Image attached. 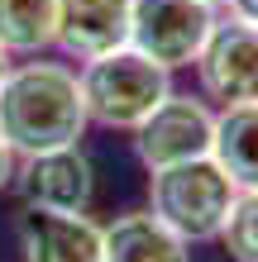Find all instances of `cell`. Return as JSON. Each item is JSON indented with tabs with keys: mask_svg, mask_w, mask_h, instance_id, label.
I'll use <instances>...</instances> for the list:
<instances>
[{
	"mask_svg": "<svg viewBox=\"0 0 258 262\" xmlns=\"http://www.w3.org/2000/svg\"><path fill=\"white\" fill-rule=\"evenodd\" d=\"M225 5H230L234 19H244V24H253V29H258V0H225Z\"/></svg>",
	"mask_w": 258,
	"mask_h": 262,
	"instance_id": "15",
	"label": "cell"
},
{
	"mask_svg": "<svg viewBox=\"0 0 258 262\" xmlns=\"http://www.w3.org/2000/svg\"><path fill=\"white\" fill-rule=\"evenodd\" d=\"M91 115L82 100V76L67 62H19L0 81V138L14 158L53 148H77Z\"/></svg>",
	"mask_w": 258,
	"mask_h": 262,
	"instance_id": "1",
	"label": "cell"
},
{
	"mask_svg": "<svg viewBox=\"0 0 258 262\" xmlns=\"http://www.w3.org/2000/svg\"><path fill=\"white\" fill-rule=\"evenodd\" d=\"M57 38V0H0V43L10 53H43Z\"/></svg>",
	"mask_w": 258,
	"mask_h": 262,
	"instance_id": "12",
	"label": "cell"
},
{
	"mask_svg": "<svg viewBox=\"0 0 258 262\" xmlns=\"http://www.w3.org/2000/svg\"><path fill=\"white\" fill-rule=\"evenodd\" d=\"M210 158L234 181V191H258V105H230L215 115Z\"/></svg>",
	"mask_w": 258,
	"mask_h": 262,
	"instance_id": "11",
	"label": "cell"
},
{
	"mask_svg": "<svg viewBox=\"0 0 258 262\" xmlns=\"http://www.w3.org/2000/svg\"><path fill=\"white\" fill-rule=\"evenodd\" d=\"M14 186H19L24 205L86 214L91 195H96V172H91V158L82 148H53L14 167Z\"/></svg>",
	"mask_w": 258,
	"mask_h": 262,
	"instance_id": "7",
	"label": "cell"
},
{
	"mask_svg": "<svg viewBox=\"0 0 258 262\" xmlns=\"http://www.w3.org/2000/svg\"><path fill=\"white\" fill-rule=\"evenodd\" d=\"M172 72H163L158 62H148L134 48H115L105 57H91L82 67V100L86 115L105 129H125L134 134L163 100L172 96Z\"/></svg>",
	"mask_w": 258,
	"mask_h": 262,
	"instance_id": "2",
	"label": "cell"
},
{
	"mask_svg": "<svg viewBox=\"0 0 258 262\" xmlns=\"http://www.w3.org/2000/svg\"><path fill=\"white\" fill-rule=\"evenodd\" d=\"M210 143H215V115H210V105L191 100V96H177V91L134 129V152H139V162L148 172L210 158Z\"/></svg>",
	"mask_w": 258,
	"mask_h": 262,
	"instance_id": "5",
	"label": "cell"
},
{
	"mask_svg": "<svg viewBox=\"0 0 258 262\" xmlns=\"http://www.w3.org/2000/svg\"><path fill=\"white\" fill-rule=\"evenodd\" d=\"M14 167H19V162H14V148L5 143V138H0V191H5L10 181H14Z\"/></svg>",
	"mask_w": 258,
	"mask_h": 262,
	"instance_id": "14",
	"label": "cell"
},
{
	"mask_svg": "<svg viewBox=\"0 0 258 262\" xmlns=\"http://www.w3.org/2000/svg\"><path fill=\"white\" fill-rule=\"evenodd\" d=\"M105 248L101 262H191V243L168 229L153 210H125L101 224Z\"/></svg>",
	"mask_w": 258,
	"mask_h": 262,
	"instance_id": "10",
	"label": "cell"
},
{
	"mask_svg": "<svg viewBox=\"0 0 258 262\" xmlns=\"http://www.w3.org/2000/svg\"><path fill=\"white\" fill-rule=\"evenodd\" d=\"M5 72H10V48L0 43V81H5Z\"/></svg>",
	"mask_w": 258,
	"mask_h": 262,
	"instance_id": "16",
	"label": "cell"
},
{
	"mask_svg": "<svg viewBox=\"0 0 258 262\" xmlns=\"http://www.w3.org/2000/svg\"><path fill=\"white\" fill-rule=\"evenodd\" d=\"M19 248H24V262H101L105 234H101V224L91 214L24 205Z\"/></svg>",
	"mask_w": 258,
	"mask_h": 262,
	"instance_id": "8",
	"label": "cell"
},
{
	"mask_svg": "<svg viewBox=\"0 0 258 262\" xmlns=\"http://www.w3.org/2000/svg\"><path fill=\"white\" fill-rule=\"evenodd\" d=\"M196 72H201L206 96L220 100L225 110L230 105H258V29L234 19V14L220 19Z\"/></svg>",
	"mask_w": 258,
	"mask_h": 262,
	"instance_id": "6",
	"label": "cell"
},
{
	"mask_svg": "<svg viewBox=\"0 0 258 262\" xmlns=\"http://www.w3.org/2000/svg\"><path fill=\"white\" fill-rule=\"evenodd\" d=\"M206 5H225V0H206Z\"/></svg>",
	"mask_w": 258,
	"mask_h": 262,
	"instance_id": "17",
	"label": "cell"
},
{
	"mask_svg": "<svg viewBox=\"0 0 258 262\" xmlns=\"http://www.w3.org/2000/svg\"><path fill=\"white\" fill-rule=\"evenodd\" d=\"M215 24H220L215 5H206V0H134L129 48L158 62L163 72L196 67Z\"/></svg>",
	"mask_w": 258,
	"mask_h": 262,
	"instance_id": "4",
	"label": "cell"
},
{
	"mask_svg": "<svg viewBox=\"0 0 258 262\" xmlns=\"http://www.w3.org/2000/svg\"><path fill=\"white\" fill-rule=\"evenodd\" d=\"M234 195H239L234 181L220 172L215 158L158 167V172L148 177V210H153L168 229H177L187 243L220 238L225 220H230Z\"/></svg>",
	"mask_w": 258,
	"mask_h": 262,
	"instance_id": "3",
	"label": "cell"
},
{
	"mask_svg": "<svg viewBox=\"0 0 258 262\" xmlns=\"http://www.w3.org/2000/svg\"><path fill=\"white\" fill-rule=\"evenodd\" d=\"M134 0H57V48L77 62L129 48Z\"/></svg>",
	"mask_w": 258,
	"mask_h": 262,
	"instance_id": "9",
	"label": "cell"
},
{
	"mask_svg": "<svg viewBox=\"0 0 258 262\" xmlns=\"http://www.w3.org/2000/svg\"><path fill=\"white\" fill-rule=\"evenodd\" d=\"M220 243L234 262H258V191H239L230 205V220L220 229Z\"/></svg>",
	"mask_w": 258,
	"mask_h": 262,
	"instance_id": "13",
	"label": "cell"
}]
</instances>
